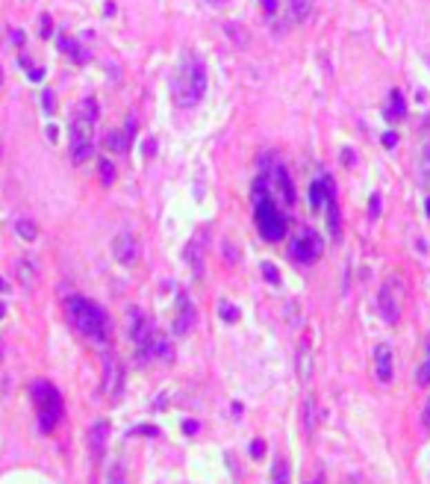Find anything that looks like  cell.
<instances>
[{
  "label": "cell",
  "instance_id": "4316f807",
  "mask_svg": "<svg viewBox=\"0 0 430 484\" xmlns=\"http://www.w3.org/2000/svg\"><path fill=\"white\" fill-rule=\"evenodd\" d=\"M301 378H310V351L301 346Z\"/></svg>",
  "mask_w": 430,
  "mask_h": 484
},
{
  "label": "cell",
  "instance_id": "484cf974",
  "mask_svg": "<svg viewBox=\"0 0 430 484\" xmlns=\"http://www.w3.org/2000/svg\"><path fill=\"white\" fill-rule=\"evenodd\" d=\"M262 274H266V281H268V283H274V287H277V283H280V272L274 269L271 263H262Z\"/></svg>",
  "mask_w": 430,
  "mask_h": 484
},
{
  "label": "cell",
  "instance_id": "e0dca14e",
  "mask_svg": "<svg viewBox=\"0 0 430 484\" xmlns=\"http://www.w3.org/2000/svg\"><path fill=\"white\" fill-rule=\"evenodd\" d=\"M130 142H133V139L127 136V130H109V133L104 136V145L109 151H118V153H124L130 148Z\"/></svg>",
  "mask_w": 430,
  "mask_h": 484
},
{
  "label": "cell",
  "instance_id": "6da1fadb",
  "mask_svg": "<svg viewBox=\"0 0 430 484\" xmlns=\"http://www.w3.org/2000/svg\"><path fill=\"white\" fill-rule=\"evenodd\" d=\"M171 95L177 106H197L206 95V65L197 53H183L177 71L171 77Z\"/></svg>",
  "mask_w": 430,
  "mask_h": 484
},
{
  "label": "cell",
  "instance_id": "5bb4252c",
  "mask_svg": "<svg viewBox=\"0 0 430 484\" xmlns=\"http://www.w3.org/2000/svg\"><path fill=\"white\" fill-rule=\"evenodd\" d=\"M327 195H333V180L330 178L313 180V186H310V207L313 210H322V207L327 204Z\"/></svg>",
  "mask_w": 430,
  "mask_h": 484
},
{
  "label": "cell",
  "instance_id": "9c48e42d",
  "mask_svg": "<svg viewBox=\"0 0 430 484\" xmlns=\"http://www.w3.org/2000/svg\"><path fill=\"white\" fill-rule=\"evenodd\" d=\"M378 304H380V316L386 319V322H398V316H401V301H398V295H395V283H383V290L378 295Z\"/></svg>",
  "mask_w": 430,
  "mask_h": 484
},
{
  "label": "cell",
  "instance_id": "60d3db41",
  "mask_svg": "<svg viewBox=\"0 0 430 484\" xmlns=\"http://www.w3.org/2000/svg\"><path fill=\"white\" fill-rule=\"evenodd\" d=\"M427 216H430V198H427Z\"/></svg>",
  "mask_w": 430,
  "mask_h": 484
},
{
  "label": "cell",
  "instance_id": "277c9868",
  "mask_svg": "<svg viewBox=\"0 0 430 484\" xmlns=\"http://www.w3.org/2000/svg\"><path fill=\"white\" fill-rule=\"evenodd\" d=\"M95 121H97V104L95 97H86L77 109V115L71 121V160L74 162H86L95 151Z\"/></svg>",
  "mask_w": 430,
  "mask_h": 484
},
{
  "label": "cell",
  "instance_id": "2e32d148",
  "mask_svg": "<svg viewBox=\"0 0 430 484\" xmlns=\"http://www.w3.org/2000/svg\"><path fill=\"white\" fill-rule=\"evenodd\" d=\"M327 230H330V239H339L342 236V218H339V204H336V192L327 195Z\"/></svg>",
  "mask_w": 430,
  "mask_h": 484
},
{
  "label": "cell",
  "instance_id": "74e56055",
  "mask_svg": "<svg viewBox=\"0 0 430 484\" xmlns=\"http://www.w3.org/2000/svg\"><path fill=\"white\" fill-rule=\"evenodd\" d=\"M206 3H209V6H224L227 0H206Z\"/></svg>",
  "mask_w": 430,
  "mask_h": 484
},
{
  "label": "cell",
  "instance_id": "f546056e",
  "mask_svg": "<svg viewBox=\"0 0 430 484\" xmlns=\"http://www.w3.org/2000/svg\"><path fill=\"white\" fill-rule=\"evenodd\" d=\"M41 106H45L48 115L53 113V109H57V104H53V92H45V95H41Z\"/></svg>",
  "mask_w": 430,
  "mask_h": 484
},
{
  "label": "cell",
  "instance_id": "3957f363",
  "mask_svg": "<svg viewBox=\"0 0 430 484\" xmlns=\"http://www.w3.org/2000/svg\"><path fill=\"white\" fill-rule=\"evenodd\" d=\"M65 313H68L71 325L83 337L95 339V343H106L109 339V319L95 301L83 299V295H71V299L65 301Z\"/></svg>",
  "mask_w": 430,
  "mask_h": 484
},
{
  "label": "cell",
  "instance_id": "d590c367",
  "mask_svg": "<svg viewBox=\"0 0 430 484\" xmlns=\"http://www.w3.org/2000/svg\"><path fill=\"white\" fill-rule=\"evenodd\" d=\"M422 422H424V428H430V399H427V404H424V413H422Z\"/></svg>",
  "mask_w": 430,
  "mask_h": 484
},
{
  "label": "cell",
  "instance_id": "7402d4cb",
  "mask_svg": "<svg viewBox=\"0 0 430 484\" xmlns=\"http://www.w3.org/2000/svg\"><path fill=\"white\" fill-rule=\"evenodd\" d=\"M15 234L21 239H27V242H36L39 239V227L36 222H27V218H21V222H15Z\"/></svg>",
  "mask_w": 430,
  "mask_h": 484
},
{
  "label": "cell",
  "instance_id": "7a4b0ae2",
  "mask_svg": "<svg viewBox=\"0 0 430 484\" xmlns=\"http://www.w3.org/2000/svg\"><path fill=\"white\" fill-rule=\"evenodd\" d=\"M253 222H257L260 236L266 242H280L286 236V216L280 213V207L274 204L268 183H266V174H260V178L253 180Z\"/></svg>",
  "mask_w": 430,
  "mask_h": 484
},
{
  "label": "cell",
  "instance_id": "8fae6325",
  "mask_svg": "<svg viewBox=\"0 0 430 484\" xmlns=\"http://www.w3.org/2000/svg\"><path fill=\"white\" fill-rule=\"evenodd\" d=\"M183 257H186V263H189V269H192V274H195V278H201V274H204V263H206L204 239H201V236H195V239H189V245H186V251H183Z\"/></svg>",
  "mask_w": 430,
  "mask_h": 484
},
{
  "label": "cell",
  "instance_id": "d4e9b609",
  "mask_svg": "<svg viewBox=\"0 0 430 484\" xmlns=\"http://www.w3.org/2000/svg\"><path fill=\"white\" fill-rule=\"evenodd\" d=\"M218 310H222V319H224V322H236V319H239V310H236V307H230L227 301L218 304Z\"/></svg>",
  "mask_w": 430,
  "mask_h": 484
},
{
  "label": "cell",
  "instance_id": "b9f144b4",
  "mask_svg": "<svg viewBox=\"0 0 430 484\" xmlns=\"http://www.w3.org/2000/svg\"><path fill=\"white\" fill-rule=\"evenodd\" d=\"M0 80H3V68H0Z\"/></svg>",
  "mask_w": 430,
  "mask_h": 484
},
{
  "label": "cell",
  "instance_id": "7c38bea8",
  "mask_svg": "<svg viewBox=\"0 0 430 484\" xmlns=\"http://www.w3.org/2000/svg\"><path fill=\"white\" fill-rule=\"evenodd\" d=\"M374 372H378L380 384L392 381V348L389 346H378L374 348Z\"/></svg>",
  "mask_w": 430,
  "mask_h": 484
},
{
  "label": "cell",
  "instance_id": "f35d334b",
  "mask_svg": "<svg viewBox=\"0 0 430 484\" xmlns=\"http://www.w3.org/2000/svg\"><path fill=\"white\" fill-rule=\"evenodd\" d=\"M9 287H6V283H3V278H0V292H6Z\"/></svg>",
  "mask_w": 430,
  "mask_h": 484
},
{
  "label": "cell",
  "instance_id": "e575fe53",
  "mask_svg": "<svg viewBox=\"0 0 430 484\" xmlns=\"http://www.w3.org/2000/svg\"><path fill=\"white\" fill-rule=\"evenodd\" d=\"M395 142H398V136H395V133H383V145L386 148H395Z\"/></svg>",
  "mask_w": 430,
  "mask_h": 484
},
{
  "label": "cell",
  "instance_id": "cb8c5ba5",
  "mask_svg": "<svg viewBox=\"0 0 430 484\" xmlns=\"http://www.w3.org/2000/svg\"><path fill=\"white\" fill-rule=\"evenodd\" d=\"M101 180H104L106 186L115 180V169H113V162H109V160H101Z\"/></svg>",
  "mask_w": 430,
  "mask_h": 484
},
{
  "label": "cell",
  "instance_id": "ffe728a7",
  "mask_svg": "<svg viewBox=\"0 0 430 484\" xmlns=\"http://www.w3.org/2000/svg\"><path fill=\"white\" fill-rule=\"evenodd\" d=\"M289 9H292V21H306L313 12V0H289Z\"/></svg>",
  "mask_w": 430,
  "mask_h": 484
},
{
  "label": "cell",
  "instance_id": "8d00e7d4",
  "mask_svg": "<svg viewBox=\"0 0 430 484\" xmlns=\"http://www.w3.org/2000/svg\"><path fill=\"white\" fill-rule=\"evenodd\" d=\"M378 213H380V198L374 195V198H371V216H378Z\"/></svg>",
  "mask_w": 430,
  "mask_h": 484
},
{
  "label": "cell",
  "instance_id": "836d02e7",
  "mask_svg": "<svg viewBox=\"0 0 430 484\" xmlns=\"http://www.w3.org/2000/svg\"><path fill=\"white\" fill-rule=\"evenodd\" d=\"M27 71H30V80H36V83L41 80V77H45V71H41V68H32V65H30Z\"/></svg>",
  "mask_w": 430,
  "mask_h": 484
},
{
  "label": "cell",
  "instance_id": "4dcf8cb0",
  "mask_svg": "<svg viewBox=\"0 0 430 484\" xmlns=\"http://www.w3.org/2000/svg\"><path fill=\"white\" fill-rule=\"evenodd\" d=\"M262 12H266V15L277 12V0H262Z\"/></svg>",
  "mask_w": 430,
  "mask_h": 484
},
{
  "label": "cell",
  "instance_id": "9a60e30c",
  "mask_svg": "<svg viewBox=\"0 0 430 484\" xmlns=\"http://www.w3.org/2000/svg\"><path fill=\"white\" fill-rule=\"evenodd\" d=\"M271 174H274V183H277V189L283 192V201H286V204H295V186H292L289 171H286L280 162H277V166L271 169Z\"/></svg>",
  "mask_w": 430,
  "mask_h": 484
},
{
  "label": "cell",
  "instance_id": "4fadbf2b",
  "mask_svg": "<svg viewBox=\"0 0 430 484\" xmlns=\"http://www.w3.org/2000/svg\"><path fill=\"white\" fill-rule=\"evenodd\" d=\"M106 440H109V422L97 420L89 431V446H92V458H104L106 452Z\"/></svg>",
  "mask_w": 430,
  "mask_h": 484
},
{
  "label": "cell",
  "instance_id": "d6986e66",
  "mask_svg": "<svg viewBox=\"0 0 430 484\" xmlns=\"http://www.w3.org/2000/svg\"><path fill=\"white\" fill-rule=\"evenodd\" d=\"M404 115H407L404 95L398 89H392V95H389V113H386V118H404Z\"/></svg>",
  "mask_w": 430,
  "mask_h": 484
},
{
  "label": "cell",
  "instance_id": "5b68a950",
  "mask_svg": "<svg viewBox=\"0 0 430 484\" xmlns=\"http://www.w3.org/2000/svg\"><path fill=\"white\" fill-rule=\"evenodd\" d=\"M30 393H32V404H36V413H39V428H41L45 434H50L53 428L59 425L62 413H65L62 393L53 387L50 381H36Z\"/></svg>",
  "mask_w": 430,
  "mask_h": 484
},
{
  "label": "cell",
  "instance_id": "83f0119b",
  "mask_svg": "<svg viewBox=\"0 0 430 484\" xmlns=\"http://www.w3.org/2000/svg\"><path fill=\"white\" fill-rule=\"evenodd\" d=\"M39 32H41V39H50V36H53V21H50V15H41Z\"/></svg>",
  "mask_w": 430,
  "mask_h": 484
},
{
  "label": "cell",
  "instance_id": "d6a6232c",
  "mask_svg": "<svg viewBox=\"0 0 430 484\" xmlns=\"http://www.w3.org/2000/svg\"><path fill=\"white\" fill-rule=\"evenodd\" d=\"M109 484H127V481H124V472H121V469H115L113 476H109Z\"/></svg>",
  "mask_w": 430,
  "mask_h": 484
},
{
  "label": "cell",
  "instance_id": "ab89813d",
  "mask_svg": "<svg viewBox=\"0 0 430 484\" xmlns=\"http://www.w3.org/2000/svg\"><path fill=\"white\" fill-rule=\"evenodd\" d=\"M3 313H6V307H3V304H0V316H3Z\"/></svg>",
  "mask_w": 430,
  "mask_h": 484
},
{
  "label": "cell",
  "instance_id": "ac0fdd59",
  "mask_svg": "<svg viewBox=\"0 0 430 484\" xmlns=\"http://www.w3.org/2000/svg\"><path fill=\"white\" fill-rule=\"evenodd\" d=\"M57 41H59V50L65 53V57H71L77 65H83V62H86V53H83V48L77 45L74 39H68V36H59Z\"/></svg>",
  "mask_w": 430,
  "mask_h": 484
},
{
  "label": "cell",
  "instance_id": "30bf717a",
  "mask_svg": "<svg viewBox=\"0 0 430 484\" xmlns=\"http://www.w3.org/2000/svg\"><path fill=\"white\" fill-rule=\"evenodd\" d=\"M195 304L189 301V295H180V304H177V319H174V334L177 337H186L195 328Z\"/></svg>",
  "mask_w": 430,
  "mask_h": 484
},
{
  "label": "cell",
  "instance_id": "1f68e13d",
  "mask_svg": "<svg viewBox=\"0 0 430 484\" xmlns=\"http://www.w3.org/2000/svg\"><path fill=\"white\" fill-rule=\"evenodd\" d=\"M262 452H266V449H262V440H253V443H251V455L253 458H262Z\"/></svg>",
  "mask_w": 430,
  "mask_h": 484
},
{
  "label": "cell",
  "instance_id": "44dd1931",
  "mask_svg": "<svg viewBox=\"0 0 430 484\" xmlns=\"http://www.w3.org/2000/svg\"><path fill=\"white\" fill-rule=\"evenodd\" d=\"M416 381L422 384V387H430V337L424 343V360H422V366H418V372H416Z\"/></svg>",
  "mask_w": 430,
  "mask_h": 484
},
{
  "label": "cell",
  "instance_id": "8992f818",
  "mask_svg": "<svg viewBox=\"0 0 430 484\" xmlns=\"http://www.w3.org/2000/svg\"><path fill=\"white\" fill-rule=\"evenodd\" d=\"M127 334H130V339H133L139 357H141V360H150V357H153L150 348H153V339H157V331H153V322H150V319L141 313V310H136V307L127 313Z\"/></svg>",
  "mask_w": 430,
  "mask_h": 484
},
{
  "label": "cell",
  "instance_id": "ba28073f",
  "mask_svg": "<svg viewBox=\"0 0 430 484\" xmlns=\"http://www.w3.org/2000/svg\"><path fill=\"white\" fill-rule=\"evenodd\" d=\"M113 254L121 266H133L136 257H139V242L133 234H118L113 239Z\"/></svg>",
  "mask_w": 430,
  "mask_h": 484
},
{
  "label": "cell",
  "instance_id": "603a6c76",
  "mask_svg": "<svg viewBox=\"0 0 430 484\" xmlns=\"http://www.w3.org/2000/svg\"><path fill=\"white\" fill-rule=\"evenodd\" d=\"M274 484H289V467H286V460H277V467H274Z\"/></svg>",
  "mask_w": 430,
  "mask_h": 484
},
{
  "label": "cell",
  "instance_id": "f1b7e54d",
  "mask_svg": "<svg viewBox=\"0 0 430 484\" xmlns=\"http://www.w3.org/2000/svg\"><path fill=\"white\" fill-rule=\"evenodd\" d=\"M422 174H424L427 186H430V145L424 148V157H422Z\"/></svg>",
  "mask_w": 430,
  "mask_h": 484
},
{
  "label": "cell",
  "instance_id": "52a82bcc",
  "mask_svg": "<svg viewBox=\"0 0 430 484\" xmlns=\"http://www.w3.org/2000/svg\"><path fill=\"white\" fill-rule=\"evenodd\" d=\"M322 248H324V239L318 236L315 230H301L292 242V257L306 266V263H315L322 257Z\"/></svg>",
  "mask_w": 430,
  "mask_h": 484
}]
</instances>
